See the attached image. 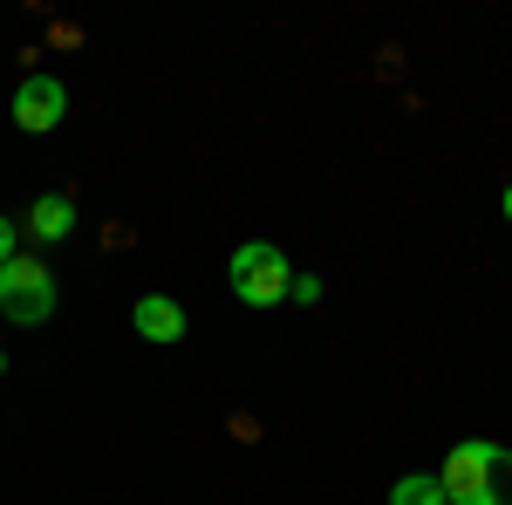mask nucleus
I'll return each instance as SVG.
<instances>
[{
	"mask_svg": "<svg viewBox=\"0 0 512 505\" xmlns=\"http://www.w3.org/2000/svg\"><path fill=\"white\" fill-rule=\"evenodd\" d=\"M226 280H233V294L246 301V308H280V301H287L294 267H287V253H280V246L246 239V246L233 253V267H226Z\"/></svg>",
	"mask_w": 512,
	"mask_h": 505,
	"instance_id": "nucleus-1",
	"label": "nucleus"
},
{
	"mask_svg": "<svg viewBox=\"0 0 512 505\" xmlns=\"http://www.w3.org/2000/svg\"><path fill=\"white\" fill-rule=\"evenodd\" d=\"M0 314L7 321H21V328H35V321H48L55 314V273L41 267V260H7L0 267Z\"/></svg>",
	"mask_w": 512,
	"mask_h": 505,
	"instance_id": "nucleus-2",
	"label": "nucleus"
},
{
	"mask_svg": "<svg viewBox=\"0 0 512 505\" xmlns=\"http://www.w3.org/2000/svg\"><path fill=\"white\" fill-rule=\"evenodd\" d=\"M492 437H465V444H451L444 451V465H437V485H444V505H478L485 492V471H492Z\"/></svg>",
	"mask_w": 512,
	"mask_h": 505,
	"instance_id": "nucleus-3",
	"label": "nucleus"
},
{
	"mask_svg": "<svg viewBox=\"0 0 512 505\" xmlns=\"http://www.w3.org/2000/svg\"><path fill=\"white\" fill-rule=\"evenodd\" d=\"M62 117H69V89H62L55 76H28L21 89H14V123H21L28 137H48Z\"/></svg>",
	"mask_w": 512,
	"mask_h": 505,
	"instance_id": "nucleus-4",
	"label": "nucleus"
},
{
	"mask_svg": "<svg viewBox=\"0 0 512 505\" xmlns=\"http://www.w3.org/2000/svg\"><path fill=\"white\" fill-rule=\"evenodd\" d=\"M130 328H137L144 342L171 349V342H185V308H178V301H164V294H144V301L130 308Z\"/></svg>",
	"mask_w": 512,
	"mask_h": 505,
	"instance_id": "nucleus-5",
	"label": "nucleus"
},
{
	"mask_svg": "<svg viewBox=\"0 0 512 505\" xmlns=\"http://www.w3.org/2000/svg\"><path fill=\"white\" fill-rule=\"evenodd\" d=\"M28 233H35V239H69V233H76V205H69V198H35Z\"/></svg>",
	"mask_w": 512,
	"mask_h": 505,
	"instance_id": "nucleus-6",
	"label": "nucleus"
},
{
	"mask_svg": "<svg viewBox=\"0 0 512 505\" xmlns=\"http://www.w3.org/2000/svg\"><path fill=\"white\" fill-rule=\"evenodd\" d=\"M390 505H444L437 471H410V478H396V485H390Z\"/></svg>",
	"mask_w": 512,
	"mask_h": 505,
	"instance_id": "nucleus-7",
	"label": "nucleus"
},
{
	"mask_svg": "<svg viewBox=\"0 0 512 505\" xmlns=\"http://www.w3.org/2000/svg\"><path fill=\"white\" fill-rule=\"evenodd\" d=\"M478 505H512V451H492V471H485Z\"/></svg>",
	"mask_w": 512,
	"mask_h": 505,
	"instance_id": "nucleus-8",
	"label": "nucleus"
},
{
	"mask_svg": "<svg viewBox=\"0 0 512 505\" xmlns=\"http://www.w3.org/2000/svg\"><path fill=\"white\" fill-rule=\"evenodd\" d=\"M287 301L315 308V301H321V280H315V273H294V280H287Z\"/></svg>",
	"mask_w": 512,
	"mask_h": 505,
	"instance_id": "nucleus-9",
	"label": "nucleus"
},
{
	"mask_svg": "<svg viewBox=\"0 0 512 505\" xmlns=\"http://www.w3.org/2000/svg\"><path fill=\"white\" fill-rule=\"evenodd\" d=\"M14 246H21V226H14V219H0V267L14 260Z\"/></svg>",
	"mask_w": 512,
	"mask_h": 505,
	"instance_id": "nucleus-10",
	"label": "nucleus"
},
{
	"mask_svg": "<svg viewBox=\"0 0 512 505\" xmlns=\"http://www.w3.org/2000/svg\"><path fill=\"white\" fill-rule=\"evenodd\" d=\"M499 205H506V219H512V185H506V198H499Z\"/></svg>",
	"mask_w": 512,
	"mask_h": 505,
	"instance_id": "nucleus-11",
	"label": "nucleus"
},
{
	"mask_svg": "<svg viewBox=\"0 0 512 505\" xmlns=\"http://www.w3.org/2000/svg\"><path fill=\"white\" fill-rule=\"evenodd\" d=\"M0 376H7V355H0Z\"/></svg>",
	"mask_w": 512,
	"mask_h": 505,
	"instance_id": "nucleus-12",
	"label": "nucleus"
}]
</instances>
